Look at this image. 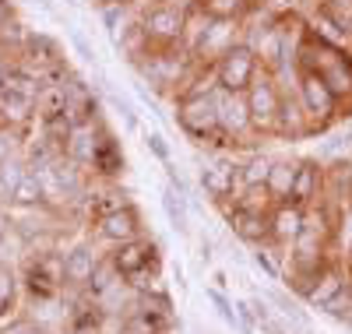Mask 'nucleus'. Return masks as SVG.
Here are the masks:
<instances>
[{"instance_id": "5", "label": "nucleus", "mask_w": 352, "mask_h": 334, "mask_svg": "<svg viewBox=\"0 0 352 334\" xmlns=\"http://www.w3.org/2000/svg\"><path fill=\"white\" fill-rule=\"evenodd\" d=\"M134 67L148 78V85L155 88V92H166V96L176 99V92L184 88V81L194 67V60L184 46H173V49H148Z\"/></svg>"}, {"instance_id": "39", "label": "nucleus", "mask_w": 352, "mask_h": 334, "mask_svg": "<svg viewBox=\"0 0 352 334\" xmlns=\"http://www.w3.org/2000/svg\"><path fill=\"white\" fill-rule=\"evenodd\" d=\"M194 4H201V0H194Z\"/></svg>"}, {"instance_id": "11", "label": "nucleus", "mask_w": 352, "mask_h": 334, "mask_svg": "<svg viewBox=\"0 0 352 334\" xmlns=\"http://www.w3.org/2000/svg\"><path fill=\"white\" fill-rule=\"evenodd\" d=\"M92 232H96V239L116 247V243H127V239L144 236V215H141L138 204H124V208L109 211V215H99L92 222Z\"/></svg>"}, {"instance_id": "1", "label": "nucleus", "mask_w": 352, "mask_h": 334, "mask_svg": "<svg viewBox=\"0 0 352 334\" xmlns=\"http://www.w3.org/2000/svg\"><path fill=\"white\" fill-rule=\"evenodd\" d=\"M296 67L314 71L331 88V96L338 99L342 113L352 116V49L328 39L324 32H317V28H303L300 46H296Z\"/></svg>"}, {"instance_id": "36", "label": "nucleus", "mask_w": 352, "mask_h": 334, "mask_svg": "<svg viewBox=\"0 0 352 334\" xmlns=\"http://www.w3.org/2000/svg\"><path fill=\"white\" fill-rule=\"evenodd\" d=\"M342 264H345V275H349V282H352V250L342 257Z\"/></svg>"}, {"instance_id": "29", "label": "nucleus", "mask_w": 352, "mask_h": 334, "mask_svg": "<svg viewBox=\"0 0 352 334\" xmlns=\"http://www.w3.org/2000/svg\"><path fill=\"white\" fill-rule=\"evenodd\" d=\"M21 162H14V159H0V197L8 201V194H11V187L21 179Z\"/></svg>"}, {"instance_id": "27", "label": "nucleus", "mask_w": 352, "mask_h": 334, "mask_svg": "<svg viewBox=\"0 0 352 334\" xmlns=\"http://www.w3.org/2000/svg\"><path fill=\"white\" fill-rule=\"evenodd\" d=\"M268 169H272V159L268 155H250L247 162H240V187L268 183Z\"/></svg>"}, {"instance_id": "10", "label": "nucleus", "mask_w": 352, "mask_h": 334, "mask_svg": "<svg viewBox=\"0 0 352 334\" xmlns=\"http://www.w3.org/2000/svg\"><path fill=\"white\" fill-rule=\"evenodd\" d=\"M25 289L36 299H56L64 292V257L32 254L25 264Z\"/></svg>"}, {"instance_id": "2", "label": "nucleus", "mask_w": 352, "mask_h": 334, "mask_svg": "<svg viewBox=\"0 0 352 334\" xmlns=\"http://www.w3.org/2000/svg\"><path fill=\"white\" fill-rule=\"evenodd\" d=\"M190 11H194V0H166V4L141 8L138 25H141L144 39H148V49H173V46H184Z\"/></svg>"}, {"instance_id": "3", "label": "nucleus", "mask_w": 352, "mask_h": 334, "mask_svg": "<svg viewBox=\"0 0 352 334\" xmlns=\"http://www.w3.org/2000/svg\"><path fill=\"white\" fill-rule=\"evenodd\" d=\"M176 127H180L194 144H226L222 124H219V102L215 92L204 96H184L176 99Z\"/></svg>"}, {"instance_id": "37", "label": "nucleus", "mask_w": 352, "mask_h": 334, "mask_svg": "<svg viewBox=\"0 0 352 334\" xmlns=\"http://www.w3.org/2000/svg\"><path fill=\"white\" fill-rule=\"evenodd\" d=\"M138 8H152V4H166V0H134Z\"/></svg>"}, {"instance_id": "19", "label": "nucleus", "mask_w": 352, "mask_h": 334, "mask_svg": "<svg viewBox=\"0 0 352 334\" xmlns=\"http://www.w3.org/2000/svg\"><path fill=\"white\" fill-rule=\"evenodd\" d=\"M261 8V0H201L197 11L219 21H250Z\"/></svg>"}, {"instance_id": "34", "label": "nucleus", "mask_w": 352, "mask_h": 334, "mask_svg": "<svg viewBox=\"0 0 352 334\" xmlns=\"http://www.w3.org/2000/svg\"><path fill=\"white\" fill-rule=\"evenodd\" d=\"M8 21H14V4L11 0H0V28H4Z\"/></svg>"}, {"instance_id": "26", "label": "nucleus", "mask_w": 352, "mask_h": 334, "mask_svg": "<svg viewBox=\"0 0 352 334\" xmlns=\"http://www.w3.org/2000/svg\"><path fill=\"white\" fill-rule=\"evenodd\" d=\"M71 334H106V313L96 307V302L78 310L74 320H71Z\"/></svg>"}, {"instance_id": "13", "label": "nucleus", "mask_w": 352, "mask_h": 334, "mask_svg": "<svg viewBox=\"0 0 352 334\" xmlns=\"http://www.w3.org/2000/svg\"><path fill=\"white\" fill-rule=\"evenodd\" d=\"M226 222L232 229V236L243 239L247 247H257V243H272V222H268V211L261 208H247V204H226Z\"/></svg>"}, {"instance_id": "7", "label": "nucleus", "mask_w": 352, "mask_h": 334, "mask_svg": "<svg viewBox=\"0 0 352 334\" xmlns=\"http://www.w3.org/2000/svg\"><path fill=\"white\" fill-rule=\"evenodd\" d=\"M261 71H264L261 67V56H257V49L247 39H240L236 46H229L215 60V67H212L215 88H219V92H229V96H243Z\"/></svg>"}, {"instance_id": "25", "label": "nucleus", "mask_w": 352, "mask_h": 334, "mask_svg": "<svg viewBox=\"0 0 352 334\" xmlns=\"http://www.w3.org/2000/svg\"><path fill=\"white\" fill-rule=\"evenodd\" d=\"M278 257H285L282 254V247H275V243H257V247H250V260L268 275L272 282H278L282 278V267H278Z\"/></svg>"}, {"instance_id": "4", "label": "nucleus", "mask_w": 352, "mask_h": 334, "mask_svg": "<svg viewBox=\"0 0 352 334\" xmlns=\"http://www.w3.org/2000/svg\"><path fill=\"white\" fill-rule=\"evenodd\" d=\"M247 99V113H250V124H254V134L257 137H275V127H278V113H282V102H285V85L278 74L272 71H261L254 78V85L243 92Z\"/></svg>"}, {"instance_id": "12", "label": "nucleus", "mask_w": 352, "mask_h": 334, "mask_svg": "<svg viewBox=\"0 0 352 334\" xmlns=\"http://www.w3.org/2000/svg\"><path fill=\"white\" fill-rule=\"evenodd\" d=\"M215 102H219V124H222L226 144H250L257 134H254L250 113H247V99L219 92V88H215Z\"/></svg>"}, {"instance_id": "35", "label": "nucleus", "mask_w": 352, "mask_h": 334, "mask_svg": "<svg viewBox=\"0 0 352 334\" xmlns=\"http://www.w3.org/2000/svg\"><path fill=\"white\" fill-rule=\"evenodd\" d=\"M96 4H99V8H131L134 0H96Z\"/></svg>"}, {"instance_id": "20", "label": "nucleus", "mask_w": 352, "mask_h": 334, "mask_svg": "<svg viewBox=\"0 0 352 334\" xmlns=\"http://www.w3.org/2000/svg\"><path fill=\"white\" fill-rule=\"evenodd\" d=\"M8 201L14 208H43L46 204V179L39 172H21V179L11 187Z\"/></svg>"}, {"instance_id": "32", "label": "nucleus", "mask_w": 352, "mask_h": 334, "mask_svg": "<svg viewBox=\"0 0 352 334\" xmlns=\"http://www.w3.org/2000/svg\"><path fill=\"white\" fill-rule=\"evenodd\" d=\"M144 141H148V148H152V155H155V159H159L162 166H169V159H173V155H169V144L162 141V134H148V137H144Z\"/></svg>"}, {"instance_id": "9", "label": "nucleus", "mask_w": 352, "mask_h": 334, "mask_svg": "<svg viewBox=\"0 0 352 334\" xmlns=\"http://www.w3.org/2000/svg\"><path fill=\"white\" fill-rule=\"evenodd\" d=\"M197 179H201V190L208 194V201L226 208L240 194V162L229 159V155H215V159H208L201 166Z\"/></svg>"}, {"instance_id": "23", "label": "nucleus", "mask_w": 352, "mask_h": 334, "mask_svg": "<svg viewBox=\"0 0 352 334\" xmlns=\"http://www.w3.org/2000/svg\"><path fill=\"white\" fill-rule=\"evenodd\" d=\"M162 208H166V215L173 222L176 232H190V215H187V208H190V194H180L176 187H169L162 194Z\"/></svg>"}, {"instance_id": "31", "label": "nucleus", "mask_w": 352, "mask_h": 334, "mask_svg": "<svg viewBox=\"0 0 352 334\" xmlns=\"http://www.w3.org/2000/svg\"><path fill=\"white\" fill-rule=\"evenodd\" d=\"M14 307V275L8 267H0V317Z\"/></svg>"}, {"instance_id": "30", "label": "nucleus", "mask_w": 352, "mask_h": 334, "mask_svg": "<svg viewBox=\"0 0 352 334\" xmlns=\"http://www.w3.org/2000/svg\"><path fill=\"white\" fill-rule=\"evenodd\" d=\"M208 299H212V307L219 310V317L226 320V324H232V327H240V313H236V307L226 299V292L222 289H208Z\"/></svg>"}, {"instance_id": "6", "label": "nucleus", "mask_w": 352, "mask_h": 334, "mask_svg": "<svg viewBox=\"0 0 352 334\" xmlns=\"http://www.w3.org/2000/svg\"><path fill=\"white\" fill-rule=\"evenodd\" d=\"M292 92H296L303 113L310 116V124H314V134H324L331 124H338V120H345L338 99L331 96V88L320 81L314 71L307 67H296V85H292Z\"/></svg>"}, {"instance_id": "24", "label": "nucleus", "mask_w": 352, "mask_h": 334, "mask_svg": "<svg viewBox=\"0 0 352 334\" xmlns=\"http://www.w3.org/2000/svg\"><path fill=\"white\" fill-rule=\"evenodd\" d=\"M124 204H131L124 190H102V194H88L85 197V211H88V219H92V222L99 215H109V211L124 208Z\"/></svg>"}, {"instance_id": "14", "label": "nucleus", "mask_w": 352, "mask_h": 334, "mask_svg": "<svg viewBox=\"0 0 352 334\" xmlns=\"http://www.w3.org/2000/svg\"><path fill=\"white\" fill-rule=\"evenodd\" d=\"M349 285H352V282H349V275H345V264H342V257L335 254V257L324 260V267L314 275V282H310V289H307L303 299L310 302V307H317V310H328Z\"/></svg>"}, {"instance_id": "21", "label": "nucleus", "mask_w": 352, "mask_h": 334, "mask_svg": "<svg viewBox=\"0 0 352 334\" xmlns=\"http://www.w3.org/2000/svg\"><path fill=\"white\" fill-rule=\"evenodd\" d=\"M92 172H99V176H106V179H113V176L124 172V151H120V144H116V137H113L109 131H102V137H99L96 159H92Z\"/></svg>"}, {"instance_id": "15", "label": "nucleus", "mask_w": 352, "mask_h": 334, "mask_svg": "<svg viewBox=\"0 0 352 334\" xmlns=\"http://www.w3.org/2000/svg\"><path fill=\"white\" fill-rule=\"evenodd\" d=\"M292 204L314 208L324 201V166L317 159H296V179H292Z\"/></svg>"}, {"instance_id": "33", "label": "nucleus", "mask_w": 352, "mask_h": 334, "mask_svg": "<svg viewBox=\"0 0 352 334\" xmlns=\"http://www.w3.org/2000/svg\"><path fill=\"white\" fill-rule=\"evenodd\" d=\"M4 334H46V331L36 327V324H28V320H18V324H11Z\"/></svg>"}, {"instance_id": "22", "label": "nucleus", "mask_w": 352, "mask_h": 334, "mask_svg": "<svg viewBox=\"0 0 352 334\" xmlns=\"http://www.w3.org/2000/svg\"><path fill=\"white\" fill-rule=\"evenodd\" d=\"M292 179H296V159H272L268 169V194L275 204L292 197Z\"/></svg>"}, {"instance_id": "8", "label": "nucleus", "mask_w": 352, "mask_h": 334, "mask_svg": "<svg viewBox=\"0 0 352 334\" xmlns=\"http://www.w3.org/2000/svg\"><path fill=\"white\" fill-rule=\"evenodd\" d=\"M109 260H113L116 271H120V278H127L131 285L141 282L144 275H159V264H162L155 239H148V236L116 243V247L109 250Z\"/></svg>"}, {"instance_id": "16", "label": "nucleus", "mask_w": 352, "mask_h": 334, "mask_svg": "<svg viewBox=\"0 0 352 334\" xmlns=\"http://www.w3.org/2000/svg\"><path fill=\"white\" fill-rule=\"evenodd\" d=\"M96 264H99V254L88 243H74L64 254V292H88Z\"/></svg>"}, {"instance_id": "38", "label": "nucleus", "mask_w": 352, "mask_h": 334, "mask_svg": "<svg viewBox=\"0 0 352 334\" xmlns=\"http://www.w3.org/2000/svg\"><path fill=\"white\" fill-rule=\"evenodd\" d=\"M345 208H349V211H352V190H349V201H345Z\"/></svg>"}, {"instance_id": "18", "label": "nucleus", "mask_w": 352, "mask_h": 334, "mask_svg": "<svg viewBox=\"0 0 352 334\" xmlns=\"http://www.w3.org/2000/svg\"><path fill=\"white\" fill-rule=\"evenodd\" d=\"M21 53H25V60H28V67H32L39 78L64 67V49L56 46V39H50V36H43V32L25 36V39H21Z\"/></svg>"}, {"instance_id": "17", "label": "nucleus", "mask_w": 352, "mask_h": 334, "mask_svg": "<svg viewBox=\"0 0 352 334\" xmlns=\"http://www.w3.org/2000/svg\"><path fill=\"white\" fill-rule=\"evenodd\" d=\"M268 222H272V243H275V247H282V250H289L292 239L300 236V229H303V222H307V208L292 204V201L272 204Z\"/></svg>"}, {"instance_id": "28", "label": "nucleus", "mask_w": 352, "mask_h": 334, "mask_svg": "<svg viewBox=\"0 0 352 334\" xmlns=\"http://www.w3.org/2000/svg\"><path fill=\"white\" fill-rule=\"evenodd\" d=\"M268 302H272V307H278V313H282L292 327H303V331H307V313L300 310V302L292 299V296H285V292H272Z\"/></svg>"}]
</instances>
